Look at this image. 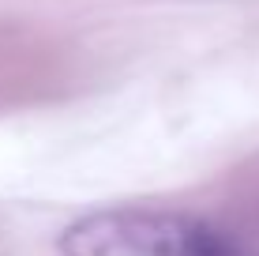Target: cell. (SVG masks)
<instances>
[{"instance_id":"cell-1","label":"cell","mask_w":259,"mask_h":256,"mask_svg":"<svg viewBox=\"0 0 259 256\" xmlns=\"http://www.w3.org/2000/svg\"><path fill=\"white\" fill-rule=\"evenodd\" d=\"M60 256H248L229 230L184 211L117 207L71 223Z\"/></svg>"}]
</instances>
